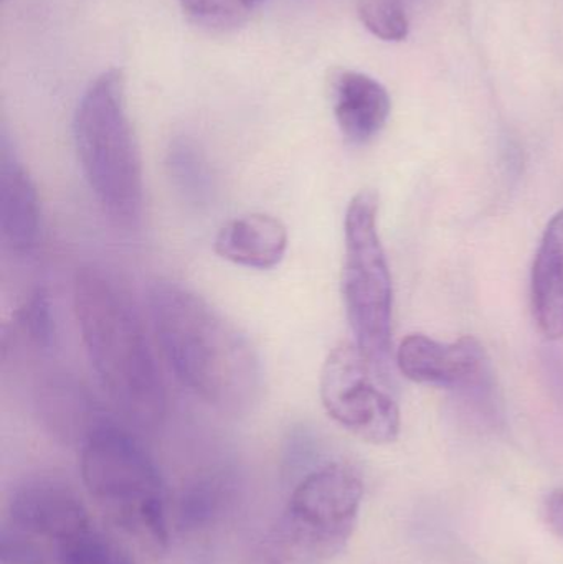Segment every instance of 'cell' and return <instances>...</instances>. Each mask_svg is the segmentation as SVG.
I'll use <instances>...</instances> for the list:
<instances>
[{"label":"cell","instance_id":"3957f363","mask_svg":"<svg viewBox=\"0 0 563 564\" xmlns=\"http://www.w3.org/2000/svg\"><path fill=\"white\" fill-rule=\"evenodd\" d=\"M124 91L119 69H108L91 82L76 108L73 141L99 207L116 225L131 228L144 210V175Z\"/></svg>","mask_w":563,"mask_h":564},{"label":"cell","instance_id":"e0dca14e","mask_svg":"<svg viewBox=\"0 0 563 564\" xmlns=\"http://www.w3.org/2000/svg\"><path fill=\"white\" fill-rule=\"evenodd\" d=\"M225 490L217 479H204L187 487L178 502V527L185 532L207 529L220 516Z\"/></svg>","mask_w":563,"mask_h":564},{"label":"cell","instance_id":"6da1fadb","mask_svg":"<svg viewBox=\"0 0 563 564\" xmlns=\"http://www.w3.org/2000/svg\"><path fill=\"white\" fill-rule=\"evenodd\" d=\"M148 304L162 354L187 390L225 413H241L258 400L261 360L234 322L174 281L152 284Z\"/></svg>","mask_w":563,"mask_h":564},{"label":"cell","instance_id":"30bf717a","mask_svg":"<svg viewBox=\"0 0 563 564\" xmlns=\"http://www.w3.org/2000/svg\"><path fill=\"white\" fill-rule=\"evenodd\" d=\"M42 231L39 192L9 135L0 138V237L17 257H30Z\"/></svg>","mask_w":563,"mask_h":564},{"label":"cell","instance_id":"8992f818","mask_svg":"<svg viewBox=\"0 0 563 564\" xmlns=\"http://www.w3.org/2000/svg\"><path fill=\"white\" fill-rule=\"evenodd\" d=\"M377 214L376 192H359L349 202L344 220L343 297L356 344L386 370L392 350L393 289Z\"/></svg>","mask_w":563,"mask_h":564},{"label":"cell","instance_id":"44dd1931","mask_svg":"<svg viewBox=\"0 0 563 564\" xmlns=\"http://www.w3.org/2000/svg\"><path fill=\"white\" fill-rule=\"evenodd\" d=\"M0 563L48 564V552L39 540L9 523L0 533Z\"/></svg>","mask_w":563,"mask_h":564},{"label":"cell","instance_id":"9c48e42d","mask_svg":"<svg viewBox=\"0 0 563 564\" xmlns=\"http://www.w3.org/2000/svg\"><path fill=\"white\" fill-rule=\"evenodd\" d=\"M9 523L33 539L58 549L91 525L88 510L75 490L59 480L40 477L13 490Z\"/></svg>","mask_w":563,"mask_h":564},{"label":"cell","instance_id":"52a82bcc","mask_svg":"<svg viewBox=\"0 0 563 564\" xmlns=\"http://www.w3.org/2000/svg\"><path fill=\"white\" fill-rule=\"evenodd\" d=\"M386 370L359 345L343 341L324 361L321 400L344 430L370 444H390L400 434V410L383 380Z\"/></svg>","mask_w":563,"mask_h":564},{"label":"cell","instance_id":"7402d4cb","mask_svg":"<svg viewBox=\"0 0 563 564\" xmlns=\"http://www.w3.org/2000/svg\"><path fill=\"white\" fill-rule=\"evenodd\" d=\"M544 517L551 532L563 540V489L554 490L545 500Z\"/></svg>","mask_w":563,"mask_h":564},{"label":"cell","instance_id":"7c38bea8","mask_svg":"<svg viewBox=\"0 0 563 564\" xmlns=\"http://www.w3.org/2000/svg\"><path fill=\"white\" fill-rule=\"evenodd\" d=\"M288 230L280 218L250 214L225 224L215 237L221 260L248 270H273L288 251Z\"/></svg>","mask_w":563,"mask_h":564},{"label":"cell","instance_id":"2e32d148","mask_svg":"<svg viewBox=\"0 0 563 564\" xmlns=\"http://www.w3.org/2000/svg\"><path fill=\"white\" fill-rule=\"evenodd\" d=\"M55 560L58 564H136L119 543L93 527L62 543Z\"/></svg>","mask_w":563,"mask_h":564},{"label":"cell","instance_id":"5b68a950","mask_svg":"<svg viewBox=\"0 0 563 564\" xmlns=\"http://www.w3.org/2000/svg\"><path fill=\"white\" fill-rule=\"evenodd\" d=\"M362 497V480L346 464L329 463L307 474L255 546L251 564L333 562L356 530Z\"/></svg>","mask_w":563,"mask_h":564},{"label":"cell","instance_id":"ac0fdd59","mask_svg":"<svg viewBox=\"0 0 563 564\" xmlns=\"http://www.w3.org/2000/svg\"><path fill=\"white\" fill-rule=\"evenodd\" d=\"M357 15L362 25L383 42H402L409 36V17L400 0H359Z\"/></svg>","mask_w":563,"mask_h":564},{"label":"cell","instance_id":"5bb4252c","mask_svg":"<svg viewBox=\"0 0 563 564\" xmlns=\"http://www.w3.org/2000/svg\"><path fill=\"white\" fill-rule=\"evenodd\" d=\"M36 404L40 416L56 436L79 441V444L106 417L88 391L69 378L58 377L46 381L40 388Z\"/></svg>","mask_w":563,"mask_h":564},{"label":"cell","instance_id":"d6986e66","mask_svg":"<svg viewBox=\"0 0 563 564\" xmlns=\"http://www.w3.org/2000/svg\"><path fill=\"white\" fill-rule=\"evenodd\" d=\"M17 318H19L20 330L36 350H52L55 345L56 325L52 301L46 289L36 288L23 302Z\"/></svg>","mask_w":563,"mask_h":564},{"label":"cell","instance_id":"9a60e30c","mask_svg":"<svg viewBox=\"0 0 563 564\" xmlns=\"http://www.w3.org/2000/svg\"><path fill=\"white\" fill-rule=\"evenodd\" d=\"M167 169L172 182L184 198L194 204L207 200L212 191V177L207 162L191 141L178 139L171 145Z\"/></svg>","mask_w":563,"mask_h":564},{"label":"cell","instance_id":"7a4b0ae2","mask_svg":"<svg viewBox=\"0 0 563 564\" xmlns=\"http://www.w3.org/2000/svg\"><path fill=\"white\" fill-rule=\"evenodd\" d=\"M73 307L89 365L116 413L138 430L161 426L165 384L128 292L101 268L83 267L73 281Z\"/></svg>","mask_w":563,"mask_h":564},{"label":"cell","instance_id":"ffe728a7","mask_svg":"<svg viewBox=\"0 0 563 564\" xmlns=\"http://www.w3.org/2000/svg\"><path fill=\"white\" fill-rule=\"evenodd\" d=\"M264 0H181L182 9L195 22L208 26L237 25Z\"/></svg>","mask_w":563,"mask_h":564},{"label":"cell","instance_id":"4fadbf2b","mask_svg":"<svg viewBox=\"0 0 563 564\" xmlns=\"http://www.w3.org/2000/svg\"><path fill=\"white\" fill-rule=\"evenodd\" d=\"M532 308L549 340L563 338V210L545 228L532 268Z\"/></svg>","mask_w":563,"mask_h":564},{"label":"cell","instance_id":"277c9868","mask_svg":"<svg viewBox=\"0 0 563 564\" xmlns=\"http://www.w3.org/2000/svg\"><path fill=\"white\" fill-rule=\"evenodd\" d=\"M79 466L89 496L116 525L155 549L167 546L164 479L124 426L102 417L83 440Z\"/></svg>","mask_w":563,"mask_h":564},{"label":"cell","instance_id":"ba28073f","mask_svg":"<svg viewBox=\"0 0 563 564\" xmlns=\"http://www.w3.org/2000/svg\"><path fill=\"white\" fill-rule=\"evenodd\" d=\"M403 377L415 383L462 391L465 397L491 393L492 371L485 347L475 337L442 344L422 334L403 338L397 351Z\"/></svg>","mask_w":563,"mask_h":564},{"label":"cell","instance_id":"8fae6325","mask_svg":"<svg viewBox=\"0 0 563 564\" xmlns=\"http://www.w3.org/2000/svg\"><path fill=\"white\" fill-rule=\"evenodd\" d=\"M334 116L347 141L367 144L389 121V91L382 83L360 72H340L333 83Z\"/></svg>","mask_w":563,"mask_h":564}]
</instances>
